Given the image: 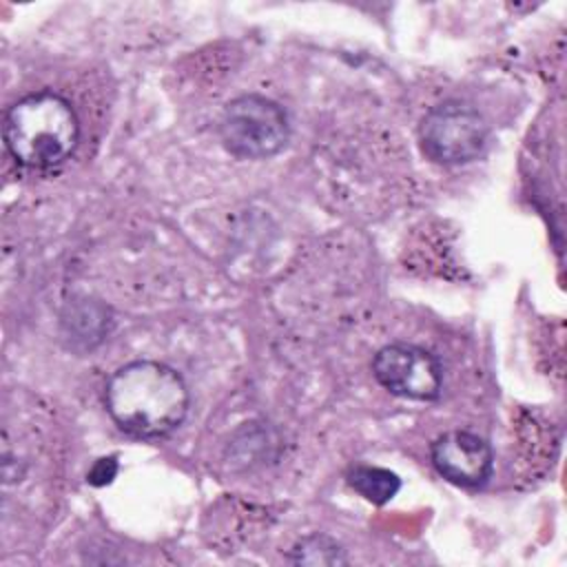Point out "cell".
<instances>
[{
  "label": "cell",
  "instance_id": "1",
  "mask_svg": "<svg viewBox=\"0 0 567 567\" xmlns=\"http://www.w3.org/2000/svg\"><path fill=\"white\" fill-rule=\"evenodd\" d=\"M104 405L122 432L155 441L182 425L190 396L175 368L153 359H137L120 365L109 377Z\"/></svg>",
  "mask_w": 567,
  "mask_h": 567
},
{
  "label": "cell",
  "instance_id": "2",
  "mask_svg": "<svg viewBox=\"0 0 567 567\" xmlns=\"http://www.w3.org/2000/svg\"><path fill=\"white\" fill-rule=\"evenodd\" d=\"M2 140L20 166L49 171L66 162L75 151L80 120L73 104L60 93H29L7 109Z\"/></svg>",
  "mask_w": 567,
  "mask_h": 567
},
{
  "label": "cell",
  "instance_id": "3",
  "mask_svg": "<svg viewBox=\"0 0 567 567\" xmlns=\"http://www.w3.org/2000/svg\"><path fill=\"white\" fill-rule=\"evenodd\" d=\"M219 137L237 157L268 159L286 148L290 120L279 102L261 93H246L224 106Z\"/></svg>",
  "mask_w": 567,
  "mask_h": 567
},
{
  "label": "cell",
  "instance_id": "4",
  "mask_svg": "<svg viewBox=\"0 0 567 567\" xmlns=\"http://www.w3.org/2000/svg\"><path fill=\"white\" fill-rule=\"evenodd\" d=\"M489 140L485 117L467 102L445 100L432 106L419 124L421 151L443 166H458L483 155Z\"/></svg>",
  "mask_w": 567,
  "mask_h": 567
},
{
  "label": "cell",
  "instance_id": "5",
  "mask_svg": "<svg viewBox=\"0 0 567 567\" xmlns=\"http://www.w3.org/2000/svg\"><path fill=\"white\" fill-rule=\"evenodd\" d=\"M374 379L392 394L412 401H434L443 388L439 359L414 343H388L372 359Z\"/></svg>",
  "mask_w": 567,
  "mask_h": 567
},
{
  "label": "cell",
  "instance_id": "6",
  "mask_svg": "<svg viewBox=\"0 0 567 567\" xmlns=\"http://www.w3.org/2000/svg\"><path fill=\"white\" fill-rule=\"evenodd\" d=\"M430 458L445 481L465 489L483 487L494 470L489 443L467 430H450L436 436L430 447Z\"/></svg>",
  "mask_w": 567,
  "mask_h": 567
},
{
  "label": "cell",
  "instance_id": "7",
  "mask_svg": "<svg viewBox=\"0 0 567 567\" xmlns=\"http://www.w3.org/2000/svg\"><path fill=\"white\" fill-rule=\"evenodd\" d=\"M346 481L359 496L374 505H385L401 489V478L394 472L365 463L352 465L346 474Z\"/></svg>",
  "mask_w": 567,
  "mask_h": 567
},
{
  "label": "cell",
  "instance_id": "8",
  "mask_svg": "<svg viewBox=\"0 0 567 567\" xmlns=\"http://www.w3.org/2000/svg\"><path fill=\"white\" fill-rule=\"evenodd\" d=\"M290 563L295 565H346V551L326 534H310L295 543L290 549Z\"/></svg>",
  "mask_w": 567,
  "mask_h": 567
},
{
  "label": "cell",
  "instance_id": "9",
  "mask_svg": "<svg viewBox=\"0 0 567 567\" xmlns=\"http://www.w3.org/2000/svg\"><path fill=\"white\" fill-rule=\"evenodd\" d=\"M117 470H120L117 456H102V458H97V461L93 463V467L89 470L86 481H89L91 485H95V487L109 485V483L115 478Z\"/></svg>",
  "mask_w": 567,
  "mask_h": 567
}]
</instances>
